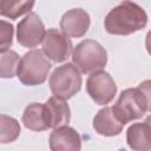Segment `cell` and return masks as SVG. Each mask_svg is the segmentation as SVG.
<instances>
[{
  "instance_id": "cell-1",
  "label": "cell",
  "mask_w": 151,
  "mask_h": 151,
  "mask_svg": "<svg viewBox=\"0 0 151 151\" xmlns=\"http://www.w3.org/2000/svg\"><path fill=\"white\" fill-rule=\"evenodd\" d=\"M146 25L145 9L131 0H124L113 7L104 20L106 32L113 35H129L145 28Z\"/></svg>"
},
{
  "instance_id": "cell-2",
  "label": "cell",
  "mask_w": 151,
  "mask_h": 151,
  "mask_svg": "<svg viewBox=\"0 0 151 151\" xmlns=\"http://www.w3.org/2000/svg\"><path fill=\"white\" fill-rule=\"evenodd\" d=\"M72 61L81 73H93L106 66L107 52L98 41L85 39L73 48Z\"/></svg>"
},
{
  "instance_id": "cell-3",
  "label": "cell",
  "mask_w": 151,
  "mask_h": 151,
  "mask_svg": "<svg viewBox=\"0 0 151 151\" xmlns=\"http://www.w3.org/2000/svg\"><path fill=\"white\" fill-rule=\"evenodd\" d=\"M42 53L44 52L39 50H32L25 53L20 59L17 77L24 85H41L47 79L51 63Z\"/></svg>"
},
{
  "instance_id": "cell-4",
  "label": "cell",
  "mask_w": 151,
  "mask_h": 151,
  "mask_svg": "<svg viewBox=\"0 0 151 151\" xmlns=\"http://www.w3.org/2000/svg\"><path fill=\"white\" fill-rule=\"evenodd\" d=\"M83 79L79 68L73 63L58 66L50 77V88L54 96L65 100L76 96L81 88Z\"/></svg>"
},
{
  "instance_id": "cell-5",
  "label": "cell",
  "mask_w": 151,
  "mask_h": 151,
  "mask_svg": "<svg viewBox=\"0 0 151 151\" xmlns=\"http://www.w3.org/2000/svg\"><path fill=\"white\" fill-rule=\"evenodd\" d=\"M112 109L118 119L125 125L129 122L142 118L147 111V104L144 94L138 87L126 88L120 93Z\"/></svg>"
},
{
  "instance_id": "cell-6",
  "label": "cell",
  "mask_w": 151,
  "mask_h": 151,
  "mask_svg": "<svg viewBox=\"0 0 151 151\" xmlns=\"http://www.w3.org/2000/svg\"><path fill=\"white\" fill-rule=\"evenodd\" d=\"M86 91L96 104L106 105L111 103L117 94V85L110 73L100 70L88 76Z\"/></svg>"
},
{
  "instance_id": "cell-7",
  "label": "cell",
  "mask_w": 151,
  "mask_h": 151,
  "mask_svg": "<svg viewBox=\"0 0 151 151\" xmlns=\"http://www.w3.org/2000/svg\"><path fill=\"white\" fill-rule=\"evenodd\" d=\"M45 34V26L40 17L34 12L27 13L17 26V40L21 46L27 48H33L41 44Z\"/></svg>"
},
{
  "instance_id": "cell-8",
  "label": "cell",
  "mask_w": 151,
  "mask_h": 151,
  "mask_svg": "<svg viewBox=\"0 0 151 151\" xmlns=\"http://www.w3.org/2000/svg\"><path fill=\"white\" fill-rule=\"evenodd\" d=\"M72 41L61 31L55 28L46 31L42 40V52L50 60L54 63L65 61L72 53Z\"/></svg>"
},
{
  "instance_id": "cell-9",
  "label": "cell",
  "mask_w": 151,
  "mask_h": 151,
  "mask_svg": "<svg viewBox=\"0 0 151 151\" xmlns=\"http://www.w3.org/2000/svg\"><path fill=\"white\" fill-rule=\"evenodd\" d=\"M91 19L83 8H72L65 12L60 19V31L70 38H81L90 28Z\"/></svg>"
},
{
  "instance_id": "cell-10",
  "label": "cell",
  "mask_w": 151,
  "mask_h": 151,
  "mask_svg": "<svg viewBox=\"0 0 151 151\" xmlns=\"http://www.w3.org/2000/svg\"><path fill=\"white\" fill-rule=\"evenodd\" d=\"M50 149L53 151H78L81 149L80 134L68 125H61L50 134Z\"/></svg>"
},
{
  "instance_id": "cell-11",
  "label": "cell",
  "mask_w": 151,
  "mask_h": 151,
  "mask_svg": "<svg viewBox=\"0 0 151 151\" xmlns=\"http://www.w3.org/2000/svg\"><path fill=\"white\" fill-rule=\"evenodd\" d=\"M124 127V124L116 116L112 106L100 109L93 118V129L94 131L105 137L118 136Z\"/></svg>"
},
{
  "instance_id": "cell-12",
  "label": "cell",
  "mask_w": 151,
  "mask_h": 151,
  "mask_svg": "<svg viewBox=\"0 0 151 151\" xmlns=\"http://www.w3.org/2000/svg\"><path fill=\"white\" fill-rule=\"evenodd\" d=\"M21 120L26 129L35 132H41L51 129L47 107L41 103H32L26 106Z\"/></svg>"
},
{
  "instance_id": "cell-13",
  "label": "cell",
  "mask_w": 151,
  "mask_h": 151,
  "mask_svg": "<svg viewBox=\"0 0 151 151\" xmlns=\"http://www.w3.org/2000/svg\"><path fill=\"white\" fill-rule=\"evenodd\" d=\"M126 142L130 149L136 151L151 150V127L144 120L129 126L126 131Z\"/></svg>"
},
{
  "instance_id": "cell-14",
  "label": "cell",
  "mask_w": 151,
  "mask_h": 151,
  "mask_svg": "<svg viewBox=\"0 0 151 151\" xmlns=\"http://www.w3.org/2000/svg\"><path fill=\"white\" fill-rule=\"evenodd\" d=\"M45 105L47 107L52 129H55L61 125H67L70 123L71 110L65 99H63L58 96H52L51 98H48V100L45 103Z\"/></svg>"
},
{
  "instance_id": "cell-15",
  "label": "cell",
  "mask_w": 151,
  "mask_h": 151,
  "mask_svg": "<svg viewBox=\"0 0 151 151\" xmlns=\"http://www.w3.org/2000/svg\"><path fill=\"white\" fill-rule=\"evenodd\" d=\"M35 0H0V14L9 19H17L29 13Z\"/></svg>"
},
{
  "instance_id": "cell-16",
  "label": "cell",
  "mask_w": 151,
  "mask_h": 151,
  "mask_svg": "<svg viewBox=\"0 0 151 151\" xmlns=\"http://www.w3.org/2000/svg\"><path fill=\"white\" fill-rule=\"evenodd\" d=\"M20 136V125L17 119L7 114L0 116V143L8 144Z\"/></svg>"
},
{
  "instance_id": "cell-17",
  "label": "cell",
  "mask_w": 151,
  "mask_h": 151,
  "mask_svg": "<svg viewBox=\"0 0 151 151\" xmlns=\"http://www.w3.org/2000/svg\"><path fill=\"white\" fill-rule=\"evenodd\" d=\"M20 59L15 51L8 50L6 52H1L0 58V76L1 78H13L17 76Z\"/></svg>"
},
{
  "instance_id": "cell-18",
  "label": "cell",
  "mask_w": 151,
  "mask_h": 151,
  "mask_svg": "<svg viewBox=\"0 0 151 151\" xmlns=\"http://www.w3.org/2000/svg\"><path fill=\"white\" fill-rule=\"evenodd\" d=\"M13 25L6 20L0 21V52H6L9 50L13 42Z\"/></svg>"
},
{
  "instance_id": "cell-19",
  "label": "cell",
  "mask_w": 151,
  "mask_h": 151,
  "mask_svg": "<svg viewBox=\"0 0 151 151\" xmlns=\"http://www.w3.org/2000/svg\"><path fill=\"white\" fill-rule=\"evenodd\" d=\"M138 88L142 91V93L144 94V97L146 99L147 112H151V79H146V80L142 81L138 85Z\"/></svg>"
},
{
  "instance_id": "cell-20",
  "label": "cell",
  "mask_w": 151,
  "mask_h": 151,
  "mask_svg": "<svg viewBox=\"0 0 151 151\" xmlns=\"http://www.w3.org/2000/svg\"><path fill=\"white\" fill-rule=\"evenodd\" d=\"M145 47H146L147 53L151 55V31H149L147 34H146V38H145Z\"/></svg>"
},
{
  "instance_id": "cell-21",
  "label": "cell",
  "mask_w": 151,
  "mask_h": 151,
  "mask_svg": "<svg viewBox=\"0 0 151 151\" xmlns=\"http://www.w3.org/2000/svg\"><path fill=\"white\" fill-rule=\"evenodd\" d=\"M145 122H146V123L150 125V127H151V114H150V116H147V117L145 118Z\"/></svg>"
}]
</instances>
